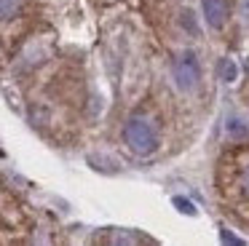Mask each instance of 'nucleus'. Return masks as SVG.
<instances>
[{
  "label": "nucleus",
  "mask_w": 249,
  "mask_h": 246,
  "mask_svg": "<svg viewBox=\"0 0 249 246\" xmlns=\"http://www.w3.org/2000/svg\"><path fill=\"white\" fill-rule=\"evenodd\" d=\"M201 5H204V19L206 24L212 27V30H220L222 24H225V0H201Z\"/></svg>",
  "instance_id": "3"
},
{
  "label": "nucleus",
  "mask_w": 249,
  "mask_h": 246,
  "mask_svg": "<svg viewBox=\"0 0 249 246\" xmlns=\"http://www.w3.org/2000/svg\"><path fill=\"white\" fill-rule=\"evenodd\" d=\"M244 64H247V72H249V56H247V62H244Z\"/></svg>",
  "instance_id": "10"
},
{
  "label": "nucleus",
  "mask_w": 249,
  "mask_h": 246,
  "mask_svg": "<svg viewBox=\"0 0 249 246\" xmlns=\"http://www.w3.org/2000/svg\"><path fill=\"white\" fill-rule=\"evenodd\" d=\"M220 241H222V246H247L236 233H231V230H220Z\"/></svg>",
  "instance_id": "8"
},
{
  "label": "nucleus",
  "mask_w": 249,
  "mask_h": 246,
  "mask_svg": "<svg viewBox=\"0 0 249 246\" xmlns=\"http://www.w3.org/2000/svg\"><path fill=\"white\" fill-rule=\"evenodd\" d=\"M124 139L137 155H150L153 150L158 147V137L153 131V126L142 118H131L124 128Z\"/></svg>",
  "instance_id": "1"
},
{
  "label": "nucleus",
  "mask_w": 249,
  "mask_h": 246,
  "mask_svg": "<svg viewBox=\"0 0 249 246\" xmlns=\"http://www.w3.org/2000/svg\"><path fill=\"white\" fill-rule=\"evenodd\" d=\"M174 80H177V86L185 88V91H190V88L198 86L201 64H198V59H196L193 51H185V53L177 56V62H174Z\"/></svg>",
  "instance_id": "2"
},
{
  "label": "nucleus",
  "mask_w": 249,
  "mask_h": 246,
  "mask_svg": "<svg viewBox=\"0 0 249 246\" xmlns=\"http://www.w3.org/2000/svg\"><path fill=\"white\" fill-rule=\"evenodd\" d=\"M113 246H131V244H129V241H126V238H118V241H115Z\"/></svg>",
  "instance_id": "9"
},
{
  "label": "nucleus",
  "mask_w": 249,
  "mask_h": 246,
  "mask_svg": "<svg viewBox=\"0 0 249 246\" xmlns=\"http://www.w3.org/2000/svg\"><path fill=\"white\" fill-rule=\"evenodd\" d=\"M247 190H249V176H247Z\"/></svg>",
  "instance_id": "11"
},
{
  "label": "nucleus",
  "mask_w": 249,
  "mask_h": 246,
  "mask_svg": "<svg viewBox=\"0 0 249 246\" xmlns=\"http://www.w3.org/2000/svg\"><path fill=\"white\" fill-rule=\"evenodd\" d=\"M225 134L231 139H247L249 137V126L241 121L238 115H228V121H225Z\"/></svg>",
  "instance_id": "4"
},
{
  "label": "nucleus",
  "mask_w": 249,
  "mask_h": 246,
  "mask_svg": "<svg viewBox=\"0 0 249 246\" xmlns=\"http://www.w3.org/2000/svg\"><path fill=\"white\" fill-rule=\"evenodd\" d=\"M172 203H174V209H177V211L188 214V217H196V214H198V209L193 206V201H188L185 195H174Z\"/></svg>",
  "instance_id": "6"
},
{
  "label": "nucleus",
  "mask_w": 249,
  "mask_h": 246,
  "mask_svg": "<svg viewBox=\"0 0 249 246\" xmlns=\"http://www.w3.org/2000/svg\"><path fill=\"white\" fill-rule=\"evenodd\" d=\"M19 8V0H0V19H8L14 16Z\"/></svg>",
  "instance_id": "7"
},
{
  "label": "nucleus",
  "mask_w": 249,
  "mask_h": 246,
  "mask_svg": "<svg viewBox=\"0 0 249 246\" xmlns=\"http://www.w3.org/2000/svg\"><path fill=\"white\" fill-rule=\"evenodd\" d=\"M217 72H220V80L233 83V80H236V75H238L236 62H233V59H220V64H217Z\"/></svg>",
  "instance_id": "5"
}]
</instances>
